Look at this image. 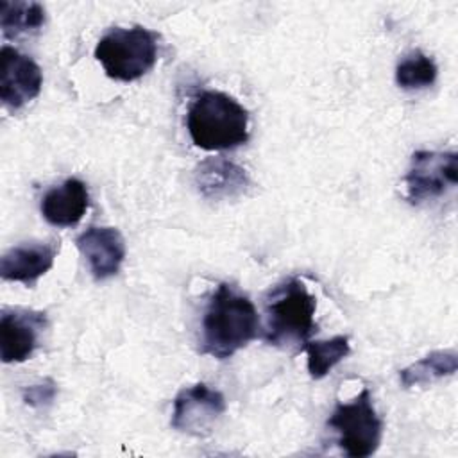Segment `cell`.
<instances>
[{
	"mask_svg": "<svg viewBox=\"0 0 458 458\" xmlns=\"http://www.w3.org/2000/svg\"><path fill=\"white\" fill-rule=\"evenodd\" d=\"M259 329L252 301L229 283H220L208 301L202 318L200 351L227 360L243 349Z\"/></svg>",
	"mask_w": 458,
	"mask_h": 458,
	"instance_id": "obj_1",
	"label": "cell"
},
{
	"mask_svg": "<svg viewBox=\"0 0 458 458\" xmlns=\"http://www.w3.org/2000/svg\"><path fill=\"white\" fill-rule=\"evenodd\" d=\"M186 129L193 145L202 150H231L249 140V113L231 95L206 89L193 97Z\"/></svg>",
	"mask_w": 458,
	"mask_h": 458,
	"instance_id": "obj_2",
	"label": "cell"
},
{
	"mask_svg": "<svg viewBox=\"0 0 458 458\" xmlns=\"http://www.w3.org/2000/svg\"><path fill=\"white\" fill-rule=\"evenodd\" d=\"M315 310L317 299L308 286L297 277L284 279L265 295L263 340L279 349H302L315 331Z\"/></svg>",
	"mask_w": 458,
	"mask_h": 458,
	"instance_id": "obj_3",
	"label": "cell"
},
{
	"mask_svg": "<svg viewBox=\"0 0 458 458\" xmlns=\"http://www.w3.org/2000/svg\"><path fill=\"white\" fill-rule=\"evenodd\" d=\"M93 54L109 79L132 82L156 64L157 39L140 25L114 27L98 39Z\"/></svg>",
	"mask_w": 458,
	"mask_h": 458,
	"instance_id": "obj_4",
	"label": "cell"
},
{
	"mask_svg": "<svg viewBox=\"0 0 458 458\" xmlns=\"http://www.w3.org/2000/svg\"><path fill=\"white\" fill-rule=\"evenodd\" d=\"M327 426L338 435L340 449L351 458H367L381 444L383 420L372 404L369 388H363L347 403H338L327 419Z\"/></svg>",
	"mask_w": 458,
	"mask_h": 458,
	"instance_id": "obj_5",
	"label": "cell"
},
{
	"mask_svg": "<svg viewBox=\"0 0 458 458\" xmlns=\"http://www.w3.org/2000/svg\"><path fill=\"white\" fill-rule=\"evenodd\" d=\"M458 182V156L456 152L417 150L411 154L408 172L404 175L406 199L410 204L444 195Z\"/></svg>",
	"mask_w": 458,
	"mask_h": 458,
	"instance_id": "obj_6",
	"label": "cell"
},
{
	"mask_svg": "<svg viewBox=\"0 0 458 458\" xmlns=\"http://www.w3.org/2000/svg\"><path fill=\"white\" fill-rule=\"evenodd\" d=\"M224 411V394L208 386L206 383H195L188 388H182L175 395L170 424L181 433L191 437H206L213 431Z\"/></svg>",
	"mask_w": 458,
	"mask_h": 458,
	"instance_id": "obj_7",
	"label": "cell"
},
{
	"mask_svg": "<svg viewBox=\"0 0 458 458\" xmlns=\"http://www.w3.org/2000/svg\"><path fill=\"white\" fill-rule=\"evenodd\" d=\"M0 98L4 106L20 109L39 95L43 73L34 59L4 45L0 50Z\"/></svg>",
	"mask_w": 458,
	"mask_h": 458,
	"instance_id": "obj_8",
	"label": "cell"
},
{
	"mask_svg": "<svg viewBox=\"0 0 458 458\" xmlns=\"http://www.w3.org/2000/svg\"><path fill=\"white\" fill-rule=\"evenodd\" d=\"M47 327V315L34 310H2L0 356L4 363H21L38 347L39 335Z\"/></svg>",
	"mask_w": 458,
	"mask_h": 458,
	"instance_id": "obj_9",
	"label": "cell"
},
{
	"mask_svg": "<svg viewBox=\"0 0 458 458\" xmlns=\"http://www.w3.org/2000/svg\"><path fill=\"white\" fill-rule=\"evenodd\" d=\"M197 191L208 200H231L247 193L250 179L247 172L224 156L202 159L193 170Z\"/></svg>",
	"mask_w": 458,
	"mask_h": 458,
	"instance_id": "obj_10",
	"label": "cell"
},
{
	"mask_svg": "<svg viewBox=\"0 0 458 458\" xmlns=\"http://www.w3.org/2000/svg\"><path fill=\"white\" fill-rule=\"evenodd\" d=\"M75 245L97 281L114 276L125 259V242L114 227H89L77 236Z\"/></svg>",
	"mask_w": 458,
	"mask_h": 458,
	"instance_id": "obj_11",
	"label": "cell"
},
{
	"mask_svg": "<svg viewBox=\"0 0 458 458\" xmlns=\"http://www.w3.org/2000/svg\"><path fill=\"white\" fill-rule=\"evenodd\" d=\"M59 245L55 243H21L9 249L0 259V276L4 281L23 283L27 286L47 274L55 259Z\"/></svg>",
	"mask_w": 458,
	"mask_h": 458,
	"instance_id": "obj_12",
	"label": "cell"
},
{
	"mask_svg": "<svg viewBox=\"0 0 458 458\" xmlns=\"http://www.w3.org/2000/svg\"><path fill=\"white\" fill-rule=\"evenodd\" d=\"M88 206L89 193L86 184L77 177H68L43 195L41 215L50 225L72 227L81 222Z\"/></svg>",
	"mask_w": 458,
	"mask_h": 458,
	"instance_id": "obj_13",
	"label": "cell"
},
{
	"mask_svg": "<svg viewBox=\"0 0 458 458\" xmlns=\"http://www.w3.org/2000/svg\"><path fill=\"white\" fill-rule=\"evenodd\" d=\"M458 367V354L454 349L433 351L428 356L413 361L399 372L403 388L424 386L445 376H453Z\"/></svg>",
	"mask_w": 458,
	"mask_h": 458,
	"instance_id": "obj_14",
	"label": "cell"
},
{
	"mask_svg": "<svg viewBox=\"0 0 458 458\" xmlns=\"http://www.w3.org/2000/svg\"><path fill=\"white\" fill-rule=\"evenodd\" d=\"M45 23V9L38 2H0V29L4 38L13 39L36 32Z\"/></svg>",
	"mask_w": 458,
	"mask_h": 458,
	"instance_id": "obj_15",
	"label": "cell"
},
{
	"mask_svg": "<svg viewBox=\"0 0 458 458\" xmlns=\"http://www.w3.org/2000/svg\"><path fill=\"white\" fill-rule=\"evenodd\" d=\"M302 349L308 356V372L313 379L327 376L329 370L351 352L349 336L345 335L329 340H308Z\"/></svg>",
	"mask_w": 458,
	"mask_h": 458,
	"instance_id": "obj_16",
	"label": "cell"
},
{
	"mask_svg": "<svg viewBox=\"0 0 458 458\" xmlns=\"http://www.w3.org/2000/svg\"><path fill=\"white\" fill-rule=\"evenodd\" d=\"M437 75L435 61L420 50L408 52L395 66V82L403 89L428 88L437 81Z\"/></svg>",
	"mask_w": 458,
	"mask_h": 458,
	"instance_id": "obj_17",
	"label": "cell"
},
{
	"mask_svg": "<svg viewBox=\"0 0 458 458\" xmlns=\"http://www.w3.org/2000/svg\"><path fill=\"white\" fill-rule=\"evenodd\" d=\"M57 395V385L54 379L47 377V379H41L39 383H34V385H29L21 390V399L27 406L30 408H43V406H48L52 404V401L55 399Z\"/></svg>",
	"mask_w": 458,
	"mask_h": 458,
	"instance_id": "obj_18",
	"label": "cell"
}]
</instances>
